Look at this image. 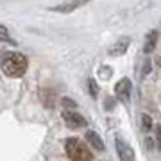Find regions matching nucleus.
<instances>
[{"mask_svg": "<svg viewBox=\"0 0 161 161\" xmlns=\"http://www.w3.org/2000/svg\"><path fill=\"white\" fill-rule=\"evenodd\" d=\"M156 45H158V32L156 31H150L147 38H145V45H143V52L145 54H150V52L156 50Z\"/></svg>", "mask_w": 161, "mask_h": 161, "instance_id": "obj_8", "label": "nucleus"}, {"mask_svg": "<svg viewBox=\"0 0 161 161\" xmlns=\"http://www.w3.org/2000/svg\"><path fill=\"white\" fill-rule=\"evenodd\" d=\"M156 143H158V149L161 150V125H158V131H156Z\"/></svg>", "mask_w": 161, "mask_h": 161, "instance_id": "obj_14", "label": "nucleus"}, {"mask_svg": "<svg viewBox=\"0 0 161 161\" xmlns=\"http://www.w3.org/2000/svg\"><path fill=\"white\" fill-rule=\"evenodd\" d=\"M150 70H152V66H150V61H147V63H145V70H143V74H142V77H145V75L150 72Z\"/></svg>", "mask_w": 161, "mask_h": 161, "instance_id": "obj_15", "label": "nucleus"}, {"mask_svg": "<svg viewBox=\"0 0 161 161\" xmlns=\"http://www.w3.org/2000/svg\"><path fill=\"white\" fill-rule=\"evenodd\" d=\"M0 41H7V43L11 41V36H9V31H7L6 27L2 25V23H0Z\"/></svg>", "mask_w": 161, "mask_h": 161, "instance_id": "obj_10", "label": "nucleus"}, {"mask_svg": "<svg viewBox=\"0 0 161 161\" xmlns=\"http://www.w3.org/2000/svg\"><path fill=\"white\" fill-rule=\"evenodd\" d=\"M88 86H90V93H92V97H97L98 90H97V82H95V79L88 80Z\"/></svg>", "mask_w": 161, "mask_h": 161, "instance_id": "obj_12", "label": "nucleus"}, {"mask_svg": "<svg viewBox=\"0 0 161 161\" xmlns=\"http://www.w3.org/2000/svg\"><path fill=\"white\" fill-rule=\"evenodd\" d=\"M129 45H131V40L129 38H120L118 41H115L109 47V56H122V54H125Z\"/></svg>", "mask_w": 161, "mask_h": 161, "instance_id": "obj_7", "label": "nucleus"}, {"mask_svg": "<svg viewBox=\"0 0 161 161\" xmlns=\"http://www.w3.org/2000/svg\"><path fill=\"white\" fill-rule=\"evenodd\" d=\"M88 2H92V0H66V2L59 4V6L50 7V11H56V13H72V11H75V9L82 7L84 4H88Z\"/></svg>", "mask_w": 161, "mask_h": 161, "instance_id": "obj_6", "label": "nucleus"}, {"mask_svg": "<svg viewBox=\"0 0 161 161\" xmlns=\"http://www.w3.org/2000/svg\"><path fill=\"white\" fill-rule=\"evenodd\" d=\"M131 90H132V84L129 79H120L118 82L115 84V93L116 97L120 98L124 104L129 102V95H131Z\"/></svg>", "mask_w": 161, "mask_h": 161, "instance_id": "obj_5", "label": "nucleus"}, {"mask_svg": "<svg viewBox=\"0 0 161 161\" xmlns=\"http://www.w3.org/2000/svg\"><path fill=\"white\" fill-rule=\"evenodd\" d=\"M86 140H88V143L93 145V149H97V150H104V149H106V147H104V142L100 140V136H98L97 132L88 131L86 132Z\"/></svg>", "mask_w": 161, "mask_h": 161, "instance_id": "obj_9", "label": "nucleus"}, {"mask_svg": "<svg viewBox=\"0 0 161 161\" xmlns=\"http://www.w3.org/2000/svg\"><path fill=\"white\" fill-rule=\"evenodd\" d=\"M61 116H63V120L66 122V125L74 127V129H80V127H86L88 122L84 116H80L77 111L74 109H63V113H61Z\"/></svg>", "mask_w": 161, "mask_h": 161, "instance_id": "obj_3", "label": "nucleus"}, {"mask_svg": "<svg viewBox=\"0 0 161 161\" xmlns=\"http://www.w3.org/2000/svg\"><path fill=\"white\" fill-rule=\"evenodd\" d=\"M142 122H143V129H145V131H150V129H152V120H150L149 115L142 116Z\"/></svg>", "mask_w": 161, "mask_h": 161, "instance_id": "obj_11", "label": "nucleus"}, {"mask_svg": "<svg viewBox=\"0 0 161 161\" xmlns=\"http://www.w3.org/2000/svg\"><path fill=\"white\" fill-rule=\"evenodd\" d=\"M61 104L64 106V109H68V108H75V106H77V104H75L74 100H70V98H63Z\"/></svg>", "mask_w": 161, "mask_h": 161, "instance_id": "obj_13", "label": "nucleus"}, {"mask_svg": "<svg viewBox=\"0 0 161 161\" xmlns=\"http://www.w3.org/2000/svg\"><path fill=\"white\" fill-rule=\"evenodd\" d=\"M115 145H116V154H118L120 161H136L134 152H132V149H131V145H127L120 136L115 140Z\"/></svg>", "mask_w": 161, "mask_h": 161, "instance_id": "obj_4", "label": "nucleus"}, {"mask_svg": "<svg viewBox=\"0 0 161 161\" xmlns=\"http://www.w3.org/2000/svg\"><path fill=\"white\" fill-rule=\"evenodd\" d=\"M27 66H29L27 58L23 54H18V52L7 54L6 58L2 59V63H0V68H2V72L7 77H22L27 72Z\"/></svg>", "mask_w": 161, "mask_h": 161, "instance_id": "obj_1", "label": "nucleus"}, {"mask_svg": "<svg viewBox=\"0 0 161 161\" xmlns=\"http://www.w3.org/2000/svg\"><path fill=\"white\" fill-rule=\"evenodd\" d=\"M64 150L72 161H92V152L88 145L79 138H68L64 143Z\"/></svg>", "mask_w": 161, "mask_h": 161, "instance_id": "obj_2", "label": "nucleus"}]
</instances>
